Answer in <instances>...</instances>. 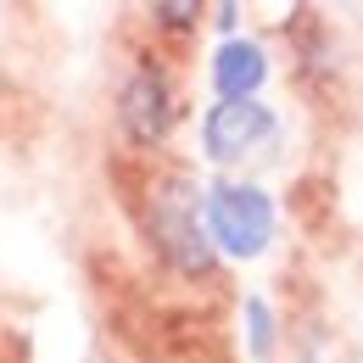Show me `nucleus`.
<instances>
[{"instance_id": "nucleus-1", "label": "nucleus", "mask_w": 363, "mask_h": 363, "mask_svg": "<svg viewBox=\"0 0 363 363\" xmlns=\"http://www.w3.org/2000/svg\"><path fill=\"white\" fill-rule=\"evenodd\" d=\"M145 235H151L157 257L174 274H184V279H201V274L218 269V252H213L207 224H201V184L184 179V174H168V179L151 184V196H145Z\"/></svg>"}, {"instance_id": "nucleus-2", "label": "nucleus", "mask_w": 363, "mask_h": 363, "mask_svg": "<svg viewBox=\"0 0 363 363\" xmlns=\"http://www.w3.org/2000/svg\"><path fill=\"white\" fill-rule=\"evenodd\" d=\"M201 224H207V240L213 252L224 257H263L274 246V229H279V213H274V196L252 179H218L213 190H201Z\"/></svg>"}, {"instance_id": "nucleus-3", "label": "nucleus", "mask_w": 363, "mask_h": 363, "mask_svg": "<svg viewBox=\"0 0 363 363\" xmlns=\"http://www.w3.org/2000/svg\"><path fill=\"white\" fill-rule=\"evenodd\" d=\"M274 145H279V118H274L263 101H218L201 118V151L224 174L263 162Z\"/></svg>"}, {"instance_id": "nucleus-4", "label": "nucleus", "mask_w": 363, "mask_h": 363, "mask_svg": "<svg viewBox=\"0 0 363 363\" xmlns=\"http://www.w3.org/2000/svg\"><path fill=\"white\" fill-rule=\"evenodd\" d=\"M118 129L129 135V145H162L174 135V84L168 67L140 56L118 90Z\"/></svg>"}, {"instance_id": "nucleus-5", "label": "nucleus", "mask_w": 363, "mask_h": 363, "mask_svg": "<svg viewBox=\"0 0 363 363\" xmlns=\"http://www.w3.org/2000/svg\"><path fill=\"white\" fill-rule=\"evenodd\" d=\"M263 79H269L263 45H252V40L235 34V40H224L213 50V90H218V101H257Z\"/></svg>"}, {"instance_id": "nucleus-6", "label": "nucleus", "mask_w": 363, "mask_h": 363, "mask_svg": "<svg viewBox=\"0 0 363 363\" xmlns=\"http://www.w3.org/2000/svg\"><path fill=\"white\" fill-rule=\"evenodd\" d=\"M240 318H246V347H252V358L257 363L274 358V313H269V302H263V296H246V302H240Z\"/></svg>"}, {"instance_id": "nucleus-7", "label": "nucleus", "mask_w": 363, "mask_h": 363, "mask_svg": "<svg viewBox=\"0 0 363 363\" xmlns=\"http://www.w3.org/2000/svg\"><path fill=\"white\" fill-rule=\"evenodd\" d=\"M151 17H157V23H168V34H190V28L201 23V6H157Z\"/></svg>"}]
</instances>
